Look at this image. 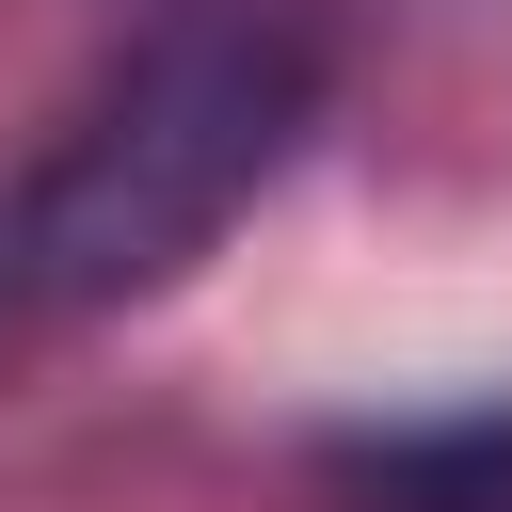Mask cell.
<instances>
[{
    "mask_svg": "<svg viewBox=\"0 0 512 512\" xmlns=\"http://www.w3.org/2000/svg\"><path fill=\"white\" fill-rule=\"evenodd\" d=\"M304 128H320V32L304 16H272V0L160 16L80 96V128L0 192V352L48 336V320H96V304L176 288L288 176Z\"/></svg>",
    "mask_w": 512,
    "mask_h": 512,
    "instance_id": "1",
    "label": "cell"
},
{
    "mask_svg": "<svg viewBox=\"0 0 512 512\" xmlns=\"http://www.w3.org/2000/svg\"><path fill=\"white\" fill-rule=\"evenodd\" d=\"M336 512H512V400H448V416H368L320 448Z\"/></svg>",
    "mask_w": 512,
    "mask_h": 512,
    "instance_id": "2",
    "label": "cell"
}]
</instances>
